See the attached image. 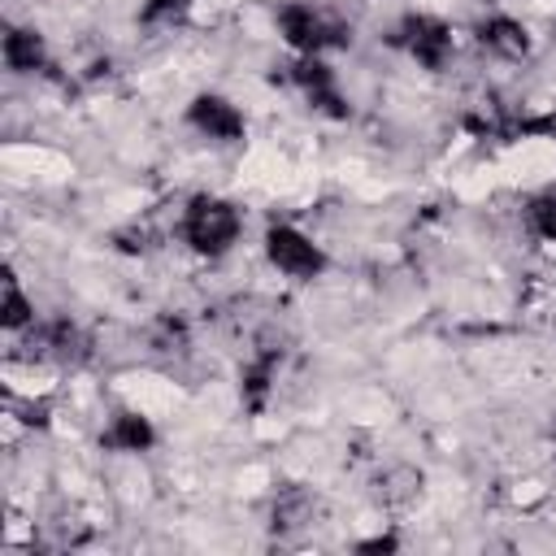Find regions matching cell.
Masks as SVG:
<instances>
[{
	"instance_id": "cell-1",
	"label": "cell",
	"mask_w": 556,
	"mask_h": 556,
	"mask_svg": "<svg viewBox=\"0 0 556 556\" xmlns=\"http://www.w3.org/2000/svg\"><path fill=\"white\" fill-rule=\"evenodd\" d=\"M178 235H182V243L195 256L217 261V256L235 252V243L243 235V213H239V204L204 191V195H191L187 200V208L178 217Z\"/></svg>"
},
{
	"instance_id": "cell-2",
	"label": "cell",
	"mask_w": 556,
	"mask_h": 556,
	"mask_svg": "<svg viewBox=\"0 0 556 556\" xmlns=\"http://www.w3.org/2000/svg\"><path fill=\"white\" fill-rule=\"evenodd\" d=\"M261 248H265L269 269L282 274V278H291V282H313V278L326 274V248H321L308 230H300L295 222H274V226H265Z\"/></svg>"
},
{
	"instance_id": "cell-3",
	"label": "cell",
	"mask_w": 556,
	"mask_h": 556,
	"mask_svg": "<svg viewBox=\"0 0 556 556\" xmlns=\"http://www.w3.org/2000/svg\"><path fill=\"white\" fill-rule=\"evenodd\" d=\"M278 30H282V43H287L295 56H326L330 48L343 43V26H339L326 9H317V4H308V0L282 4V9H278Z\"/></svg>"
},
{
	"instance_id": "cell-4",
	"label": "cell",
	"mask_w": 556,
	"mask_h": 556,
	"mask_svg": "<svg viewBox=\"0 0 556 556\" xmlns=\"http://www.w3.org/2000/svg\"><path fill=\"white\" fill-rule=\"evenodd\" d=\"M187 126L208 139V143H239L248 135V117L235 100L217 96V91H200L191 104H187Z\"/></svg>"
},
{
	"instance_id": "cell-5",
	"label": "cell",
	"mask_w": 556,
	"mask_h": 556,
	"mask_svg": "<svg viewBox=\"0 0 556 556\" xmlns=\"http://www.w3.org/2000/svg\"><path fill=\"white\" fill-rule=\"evenodd\" d=\"M400 48L421 65V70H443L452 56V26L430 13H413L400 26Z\"/></svg>"
},
{
	"instance_id": "cell-6",
	"label": "cell",
	"mask_w": 556,
	"mask_h": 556,
	"mask_svg": "<svg viewBox=\"0 0 556 556\" xmlns=\"http://www.w3.org/2000/svg\"><path fill=\"white\" fill-rule=\"evenodd\" d=\"M478 43L500 61H521L530 52V30L513 13H491L478 22Z\"/></svg>"
},
{
	"instance_id": "cell-7",
	"label": "cell",
	"mask_w": 556,
	"mask_h": 556,
	"mask_svg": "<svg viewBox=\"0 0 556 556\" xmlns=\"http://www.w3.org/2000/svg\"><path fill=\"white\" fill-rule=\"evenodd\" d=\"M152 443H156V430H152V421H148L143 413H135V408H117V413L104 421V430H100V447L122 452V456H139V452H148Z\"/></svg>"
},
{
	"instance_id": "cell-8",
	"label": "cell",
	"mask_w": 556,
	"mask_h": 556,
	"mask_svg": "<svg viewBox=\"0 0 556 556\" xmlns=\"http://www.w3.org/2000/svg\"><path fill=\"white\" fill-rule=\"evenodd\" d=\"M43 61H48V52H43L39 30L13 26V30L4 35V65H9L13 74H30V70H39Z\"/></svg>"
},
{
	"instance_id": "cell-9",
	"label": "cell",
	"mask_w": 556,
	"mask_h": 556,
	"mask_svg": "<svg viewBox=\"0 0 556 556\" xmlns=\"http://www.w3.org/2000/svg\"><path fill=\"white\" fill-rule=\"evenodd\" d=\"M0 326L9 334H26L35 326V300L17 287V278H4V300H0Z\"/></svg>"
},
{
	"instance_id": "cell-10",
	"label": "cell",
	"mask_w": 556,
	"mask_h": 556,
	"mask_svg": "<svg viewBox=\"0 0 556 556\" xmlns=\"http://www.w3.org/2000/svg\"><path fill=\"white\" fill-rule=\"evenodd\" d=\"M526 226H530L534 239L556 243V191H539V195H530V204H526Z\"/></svg>"
},
{
	"instance_id": "cell-11",
	"label": "cell",
	"mask_w": 556,
	"mask_h": 556,
	"mask_svg": "<svg viewBox=\"0 0 556 556\" xmlns=\"http://www.w3.org/2000/svg\"><path fill=\"white\" fill-rule=\"evenodd\" d=\"M191 4H195V0H148V4L139 9V22H143V26H169V22L187 17Z\"/></svg>"
}]
</instances>
